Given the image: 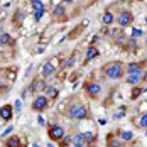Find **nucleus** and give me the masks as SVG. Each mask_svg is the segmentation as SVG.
Segmentation results:
<instances>
[{"instance_id": "f257e3e1", "label": "nucleus", "mask_w": 147, "mask_h": 147, "mask_svg": "<svg viewBox=\"0 0 147 147\" xmlns=\"http://www.w3.org/2000/svg\"><path fill=\"white\" fill-rule=\"evenodd\" d=\"M105 73L108 78H112V80H118L122 74H123V64H120V63H112V64H108L107 68H105Z\"/></svg>"}, {"instance_id": "f03ea898", "label": "nucleus", "mask_w": 147, "mask_h": 147, "mask_svg": "<svg viewBox=\"0 0 147 147\" xmlns=\"http://www.w3.org/2000/svg\"><path fill=\"white\" fill-rule=\"evenodd\" d=\"M68 115L73 118V120H83V118L88 115V112H86V108L83 105H73L68 110Z\"/></svg>"}, {"instance_id": "7ed1b4c3", "label": "nucleus", "mask_w": 147, "mask_h": 147, "mask_svg": "<svg viewBox=\"0 0 147 147\" xmlns=\"http://www.w3.org/2000/svg\"><path fill=\"white\" fill-rule=\"evenodd\" d=\"M132 20H134V15L130 14V12H122V14L118 15V19H117V22H118V26L120 27H125V26H129V24H132Z\"/></svg>"}, {"instance_id": "20e7f679", "label": "nucleus", "mask_w": 147, "mask_h": 147, "mask_svg": "<svg viewBox=\"0 0 147 147\" xmlns=\"http://www.w3.org/2000/svg\"><path fill=\"white\" fill-rule=\"evenodd\" d=\"M46 107H47V100H46V96H42V95H39V96L34 100V103H32V108H34L36 112H42Z\"/></svg>"}, {"instance_id": "39448f33", "label": "nucleus", "mask_w": 147, "mask_h": 147, "mask_svg": "<svg viewBox=\"0 0 147 147\" xmlns=\"http://www.w3.org/2000/svg\"><path fill=\"white\" fill-rule=\"evenodd\" d=\"M49 135H51L53 140H61L63 135H64V130H63V127H59V125H53V127L49 129Z\"/></svg>"}, {"instance_id": "423d86ee", "label": "nucleus", "mask_w": 147, "mask_h": 147, "mask_svg": "<svg viewBox=\"0 0 147 147\" xmlns=\"http://www.w3.org/2000/svg\"><path fill=\"white\" fill-rule=\"evenodd\" d=\"M0 118L10 120V118H12V107H9V105L2 107V108H0Z\"/></svg>"}, {"instance_id": "0eeeda50", "label": "nucleus", "mask_w": 147, "mask_h": 147, "mask_svg": "<svg viewBox=\"0 0 147 147\" xmlns=\"http://www.w3.org/2000/svg\"><path fill=\"white\" fill-rule=\"evenodd\" d=\"M86 91H88V95H91V96H96L102 91V88H100L98 83H90L88 86H86Z\"/></svg>"}, {"instance_id": "6e6552de", "label": "nucleus", "mask_w": 147, "mask_h": 147, "mask_svg": "<svg viewBox=\"0 0 147 147\" xmlns=\"http://www.w3.org/2000/svg\"><path fill=\"white\" fill-rule=\"evenodd\" d=\"M140 64H137V63H130L129 66H127V73L129 74H140Z\"/></svg>"}, {"instance_id": "1a4fd4ad", "label": "nucleus", "mask_w": 147, "mask_h": 147, "mask_svg": "<svg viewBox=\"0 0 147 147\" xmlns=\"http://www.w3.org/2000/svg\"><path fill=\"white\" fill-rule=\"evenodd\" d=\"M73 146L74 147H85V140H83V134H78L73 137Z\"/></svg>"}, {"instance_id": "9d476101", "label": "nucleus", "mask_w": 147, "mask_h": 147, "mask_svg": "<svg viewBox=\"0 0 147 147\" xmlns=\"http://www.w3.org/2000/svg\"><path fill=\"white\" fill-rule=\"evenodd\" d=\"M53 73H54V66L51 63H46L44 66H42V74L44 76H51Z\"/></svg>"}, {"instance_id": "9b49d317", "label": "nucleus", "mask_w": 147, "mask_h": 147, "mask_svg": "<svg viewBox=\"0 0 147 147\" xmlns=\"http://www.w3.org/2000/svg\"><path fill=\"white\" fill-rule=\"evenodd\" d=\"M98 56V49L96 47H90L88 51H86V61H91L93 58H96Z\"/></svg>"}, {"instance_id": "f8f14e48", "label": "nucleus", "mask_w": 147, "mask_h": 147, "mask_svg": "<svg viewBox=\"0 0 147 147\" xmlns=\"http://www.w3.org/2000/svg\"><path fill=\"white\" fill-rule=\"evenodd\" d=\"M139 80H140V74H129L127 76V83L129 85H137Z\"/></svg>"}, {"instance_id": "ddd939ff", "label": "nucleus", "mask_w": 147, "mask_h": 147, "mask_svg": "<svg viewBox=\"0 0 147 147\" xmlns=\"http://www.w3.org/2000/svg\"><path fill=\"white\" fill-rule=\"evenodd\" d=\"M53 14L56 15V17H63V15L66 14V9H64V5H58V7H54Z\"/></svg>"}, {"instance_id": "4468645a", "label": "nucleus", "mask_w": 147, "mask_h": 147, "mask_svg": "<svg viewBox=\"0 0 147 147\" xmlns=\"http://www.w3.org/2000/svg\"><path fill=\"white\" fill-rule=\"evenodd\" d=\"M102 20H103V24H107V26L112 24V22H113V14H112V12H105L103 17H102Z\"/></svg>"}, {"instance_id": "2eb2a0df", "label": "nucleus", "mask_w": 147, "mask_h": 147, "mask_svg": "<svg viewBox=\"0 0 147 147\" xmlns=\"http://www.w3.org/2000/svg\"><path fill=\"white\" fill-rule=\"evenodd\" d=\"M0 44H3V46L12 44V37H10L9 34H2V36H0Z\"/></svg>"}, {"instance_id": "dca6fc26", "label": "nucleus", "mask_w": 147, "mask_h": 147, "mask_svg": "<svg viewBox=\"0 0 147 147\" xmlns=\"http://www.w3.org/2000/svg\"><path fill=\"white\" fill-rule=\"evenodd\" d=\"M120 137H122V140L129 142V140H132V139H134V134H132V132H129V130H125V132L120 134Z\"/></svg>"}, {"instance_id": "f3484780", "label": "nucleus", "mask_w": 147, "mask_h": 147, "mask_svg": "<svg viewBox=\"0 0 147 147\" xmlns=\"http://www.w3.org/2000/svg\"><path fill=\"white\" fill-rule=\"evenodd\" d=\"M46 93H47L51 98H56V96H58V90L54 88V86H47V88H46Z\"/></svg>"}, {"instance_id": "a211bd4d", "label": "nucleus", "mask_w": 147, "mask_h": 147, "mask_svg": "<svg viewBox=\"0 0 147 147\" xmlns=\"http://www.w3.org/2000/svg\"><path fill=\"white\" fill-rule=\"evenodd\" d=\"M32 7H34L36 10H42V9H44V5H42L41 0H32Z\"/></svg>"}, {"instance_id": "6ab92c4d", "label": "nucleus", "mask_w": 147, "mask_h": 147, "mask_svg": "<svg viewBox=\"0 0 147 147\" xmlns=\"http://www.w3.org/2000/svg\"><path fill=\"white\" fill-rule=\"evenodd\" d=\"M139 127H142V129H147V113H144L140 120H139Z\"/></svg>"}, {"instance_id": "aec40b11", "label": "nucleus", "mask_w": 147, "mask_h": 147, "mask_svg": "<svg viewBox=\"0 0 147 147\" xmlns=\"http://www.w3.org/2000/svg\"><path fill=\"white\" fill-rule=\"evenodd\" d=\"M7 147H19V139H17V137H12V139L7 142Z\"/></svg>"}, {"instance_id": "412c9836", "label": "nucleus", "mask_w": 147, "mask_h": 147, "mask_svg": "<svg viewBox=\"0 0 147 147\" xmlns=\"http://www.w3.org/2000/svg\"><path fill=\"white\" fill-rule=\"evenodd\" d=\"M83 140H85V142H93V134L85 132L83 134Z\"/></svg>"}, {"instance_id": "4be33fe9", "label": "nucleus", "mask_w": 147, "mask_h": 147, "mask_svg": "<svg viewBox=\"0 0 147 147\" xmlns=\"http://www.w3.org/2000/svg\"><path fill=\"white\" fill-rule=\"evenodd\" d=\"M42 15H44V9H42V10H36L34 19H36V20H41V19H42Z\"/></svg>"}, {"instance_id": "5701e85b", "label": "nucleus", "mask_w": 147, "mask_h": 147, "mask_svg": "<svg viewBox=\"0 0 147 147\" xmlns=\"http://www.w3.org/2000/svg\"><path fill=\"white\" fill-rule=\"evenodd\" d=\"M140 93H142V90H140V88H135V90L132 91V100L139 98V96H140Z\"/></svg>"}, {"instance_id": "b1692460", "label": "nucleus", "mask_w": 147, "mask_h": 147, "mask_svg": "<svg viewBox=\"0 0 147 147\" xmlns=\"http://www.w3.org/2000/svg\"><path fill=\"white\" fill-rule=\"evenodd\" d=\"M140 34H142V30H140V29H134L132 30V36H134V37H139Z\"/></svg>"}, {"instance_id": "393cba45", "label": "nucleus", "mask_w": 147, "mask_h": 147, "mask_svg": "<svg viewBox=\"0 0 147 147\" xmlns=\"http://www.w3.org/2000/svg\"><path fill=\"white\" fill-rule=\"evenodd\" d=\"M110 147H120V140H112L110 142Z\"/></svg>"}, {"instance_id": "a878e982", "label": "nucleus", "mask_w": 147, "mask_h": 147, "mask_svg": "<svg viewBox=\"0 0 147 147\" xmlns=\"http://www.w3.org/2000/svg\"><path fill=\"white\" fill-rule=\"evenodd\" d=\"M73 63H74V58H73V56H71V58H69V59H68V61H66V68H69V66H71Z\"/></svg>"}, {"instance_id": "bb28decb", "label": "nucleus", "mask_w": 147, "mask_h": 147, "mask_svg": "<svg viewBox=\"0 0 147 147\" xmlns=\"http://www.w3.org/2000/svg\"><path fill=\"white\" fill-rule=\"evenodd\" d=\"M37 123H39V125L42 127V125H46V120H44L42 117H37Z\"/></svg>"}, {"instance_id": "cd10ccee", "label": "nucleus", "mask_w": 147, "mask_h": 147, "mask_svg": "<svg viewBox=\"0 0 147 147\" xmlns=\"http://www.w3.org/2000/svg\"><path fill=\"white\" fill-rule=\"evenodd\" d=\"M14 107H15V112H20V100H17Z\"/></svg>"}, {"instance_id": "c85d7f7f", "label": "nucleus", "mask_w": 147, "mask_h": 147, "mask_svg": "<svg viewBox=\"0 0 147 147\" xmlns=\"http://www.w3.org/2000/svg\"><path fill=\"white\" fill-rule=\"evenodd\" d=\"M12 132V127H9V129H7V130H5V132H3V135H9V134Z\"/></svg>"}, {"instance_id": "c756f323", "label": "nucleus", "mask_w": 147, "mask_h": 147, "mask_svg": "<svg viewBox=\"0 0 147 147\" xmlns=\"http://www.w3.org/2000/svg\"><path fill=\"white\" fill-rule=\"evenodd\" d=\"M64 2H66V3H71V2H74V0H64Z\"/></svg>"}, {"instance_id": "7c9ffc66", "label": "nucleus", "mask_w": 147, "mask_h": 147, "mask_svg": "<svg viewBox=\"0 0 147 147\" xmlns=\"http://www.w3.org/2000/svg\"><path fill=\"white\" fill-rule=\"evenodd\" d=\"M32 147H39V144H32Z\"/></svg>"}, {"instance_id": "2f4dec72", "label": "nucleus", "mask_w": 147, "mask_h": 147, "mask_svg": "<svg viewBox=\"0 0 147 147\" xmlns=\"http://www.w3.org/2000/svg\"><path fill=\"white\" fill-rule=\"evenodd\" d=\"M47 147H54V146H53V144H47Z\"/></svg>"}, {"instance_id": "473e14b6", "label": "nucleus", "mask_w": 147, "mask_h": 147, "mask_svg": "<svg viewBox=\"0 0 147 147\" xmlns=\"http://www.w3.org/2000/svg\"><path fill=\"white\" fill-rule=\"evenodd\" d=\"M2 34H3V32H2V30H0V36H2Z\"/></svg>"}, {"instance_id": "72a5a7b5", "label": "nucleus", "mask_w": 147, "mask_h": 147, "mask_svg": "<svg viewBox=\"0 0 147 147\" xmlns=\"http://www.w3.org/2000/svg\"><path fill=\"white\" fill-rule=\"evenodd\" d=\"M146 46H147V41H146Z\"/></svg>"}, {"instance_id": "f704fd0d", "label": "nucleus", "mask_w": 147, "mask_h": 147, "mask_svg": "<svg viewBox=\"0 0 147 147\" xmlns=\"http://www.w3.org/2000/svg\"><path fill=\"white\" fill-rule=\"evenodd\" d=\"M146 135H147V132H146Z\"/></svg>"}]
</instances>
